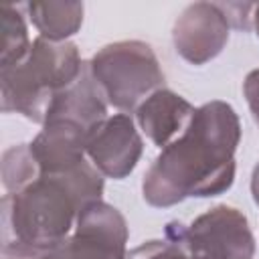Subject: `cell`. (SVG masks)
Returning <instances> with one entry per match:
<instances>
[{
  "mask_svg": "<svg viewBox=\"0 0 259 259\" xmlns=\"http://www.w3.org/2000/svg\"><path fill=\"white\" fill-rule=\"evenodd\" d=\"M241 121L227 101H208L194 109L186 130L156 156L142 180L150 206L168 208L186 198L227 192L235 182V152Z\"/></svg>",
  "mask_w": 259,
  "mask_h": 259,
  "instance_id": "6da1fadb",
  "label": "cell"
},
{
  "mask_svg": "<svg viewBox=\"0 0 259 259\" xmlns=\"http://www.w3.org/2000/svg\"><path fill=\"white\" fill-rule=\"evenodd\" d=\"M103 178L91 164L73 170L38 174L14 194L2 198V253L40 255L75 229L79 212L101 200Z\"/></svg>",
  "mask_w": 259,
  "mask_h": 259,
  "instance_id": "7a4b0ae2",
  "label": "cell"
},
{
  "mask_svg": "<svg viewBox=\"0 0 259 259\" xmlns=\"http://www.w3.org/2000/svg\"><path fill=\"white\" fill-rule=\"evenodd\" d=\"M83 65L75 42L36 36L22 61L0 69L2 111L45 123L53 99L79 79Z\"/></svg>",
  "mask_w": 259,
  "mask_h": 259,
  "instance_id": "3957f363",
  "label": "cell"
},
{
  "mask_svg": "<svg viewBox=\"0 0 259 259\" xmlns=\"http://www.w3.org/2000/svg\"><path fill=\"white\" fill-rule=\"evenodd\" d=\"M91 75L109 105L130 113L162 89L164 73L154 49L144 40H117L99 49L89 61Z\"/></svg>",
  "mask_w": 259,
  "mask_h": 259,
  "instance_id": "277c9868",
  "label": "cell"
},
{
  "mask_svg": "<svg viewBox=\"0 0 259 259\" xmlns=\"http://www.w3.org/2000/svg\"><path fill=\"white\" fill-rule=\"evenodd\" d=\"M166 239L180 241L188 259H253L255 237L247 217L227 204H217L198 214L188 227L170 221Z\"/></svg>",
  "mask_w": 259,
  "mask_h": 259,
  "instance_id": "5b68a950",
  "label": "cell"
},
{
  "mask_svg": "<svg viewBox=\"0 0 259 259\" xmlns=\"http://www.w3.org/2000/svg\"><path fill=\"white\" fill-rule=\"evenodd\" d=\"M127 237L125 217L115 206L97 200L79 212L73 233L38 259H127Z\"/></svg>",
  "mask_w": 259,
  "mask_h": 259,
  "instance_id": "8992f818",
  "label": "cell"
},
{
  "mask_svg": "<svg viewBox=\"0 0 259 259\" xmlns=\"http://www.w3.org/2000/svg\"><path fill=\"white\" fill-rule=\"evenodd\" d=\"M85 152L101 176L121 180L138 166L144 140L130 113H115L107 115L87 134Z\"/></svg>",
  "mask_w": 259,
  "mask_h": 259,
  "instance_id": "52a82bcc",
  "label": "cell"
},
{
  "mask_svg": "<svg viewBox=\"0 0 259 259\" xmlns=\"http://www.w3.org/2000/svg\"><path fill=\"white\" fill-rule=\"evenodd\" d=\"M229 30L231 24L219 2H194L176 18L172 42L186 63L204 65L223 53Z\"/></svg>",
  "mask_w": 259,
  "mask_h": 259,
  "instance_id": "ba28073f",
  "label": "cell"
},
{
  "mask_svg": "<svg viewBox=\"0 0 259 259\" xmlns=\"http://www.w3.org/2000/svg\"><path fill=\"white\" fill-rule=\"evenodd\" d=\"M87 130L73 121H47L28 144L40 174H57L85 162Z\"/></svg>",
  "mask_w": 259,
  "mask_h": 259,
  "instance_id": "9c48e42d",
  "label": "cell"
},
{
  "mask_svg": "<svg viewBox=\"0 0 259 259\" xmlns=\"http://www.w3.org/2000/svg\"><path fill=\"white\" fill-rule=\"evenodd\" d=\"M107 105L109 103L103 91L99 89V85L95 83L91 75L89 61H85L79 79L53 99L47 111L45 123L47 121H73L85 127L87 132H91L97 123H101L107 117Z\"/></svg>",
  "mask_w": 259,
  "mask_h": 259,
  "instance_id": "30bf717a",
  "label": "cell"
},
{
  "mask_svg": "<svg viewBox=\"0 0 259 259\" xmlns=\"http://www.w3.org/2000/svg\"><path fill=\"white\" fill-rule=\"evenodd\" d=\"M192 113L194 107L190 101L172 89L162 87L140 103L136 109V119L140 130L154 146L166 148L178 132L186 130Z\"/></svg>",
  "mask_w": 259,
  "mask_h": 259,
  "instance_id": "8fae6325",
  "label": "cell"
},
{
  "mask_svg": "<svg viewBox=\"0 0 259 259\" xmlns=\"http://www.w3.org/2000/svg\"><path fill=\"white\" fill-rule=\"evenodd\" d=\"M26 10L38 36L53 42H65L83 24V2H28Z\"/></svg>",
  "mask_w": 259,
  "mask_h": 259,
  "instance_id": "7c38bea8",
  "label": "cell"
},
{
  "mask_svg": "<svg viewBox=\"0 0 259 259\" xmlns=\"http://www.w3.org/2000/svg\"><path fill=\"white\" fill-rule=\"evenodd\" d=\"M0 32H2V47H0V69L10 67L22 61L32 42L28 38V30L24 24L22 14L12 4L0 6Z\"/></svg>",
  "mask_w": 259,
  "mask_h": 259,
  "instance_id": "4fadbf2b",
  "label": "cell"
},
{
  "mask_svg": "<svg viewBox=\"0 0 259 259\" xmlns=\"http://www.w3.org/2000/svg\"><path fill=\"white\" fill-rule=\"evenodd\" d=\"M38 174L40 170L28 144L12 146L2 154V184L6 188V194L22 190L26 184L36 180Z\"/></svg>",
  "mask_w": 259,
  "mask_h": 259,
  "instance_id": "5bb4252c",
  "label": "cell"
},
{
  "mask_svg": "<svg viewBox=\"0 0 259 259\" xmlns=\"http://www.w3.org/2000/svg\"><path fill=\"white\" fill-rule=\"evenodd\" d=\"M127 259H188V253L180 241L152 239L127 253Z\"/></svg>",
  "mask_w": 259,
  "mask_h": 259,
  "instance_id": "9a60e30c",
  "label": "cell"
},
{
  "mask_svg": "<svg viewBox=\"0 0 259 259\" xmlns=\"http://www.w3.org/2000/svg\"><path fill=\"white\" fill-rule=\"evenodd\" d=\"M221 4V2H219ZM223 12L227 14V20L231 26L235 28H243V30H249L253 26V10H255V4H247V2H227V4H221Z\"/></svg>",
  "mask_w": 259,
  "mask_h": 259,
  "instance_id": "2e32d148",
  "label": "cell"
},
{
  "mask_svg": "<svg viewBox=\"0 0 259 259\" xmlns=\"http://www.w3.org/2000/svg\"><path fill=\"white\" fill-rule=\"evenodd\" d=\"M243 93H245L247 105L251 109V115H253L255 123L259 125V69H253L247 73V77L243 81Z\"/></svg>",
  "mask_w": 259,
  "mask_h": 259,
  "instance_id": "e0dca14e",
  "label": "cell"
},
{
  "mask_svg": "<svg viewBox=\"0 0 259 259\" xmlns=\"http://www.w3.org/2000/svg\"><path fill=\"white\" fill-rule=\"evenodd\" d=\"M251 194L255 204L259 206V164L253 168V176H251Z\"/></svg>",
  "mask_w": 259,
  "mask_h": 259,
  "instance_id": "ac0fdd59",
  "label": "cell"
},
{
  "mask_svg": "<svg viewBox=\"0 0 259 259\" xmlns=\"http://www.w3.org/2000/svg\"><path fill=\"white\" fill-rule=\"evenodd\" d=\"M4 259H38L40 255H28V253H2Z\"/></svg>",
  "mask_w": 259,
  "mask_h": 259,
  "instance_id": "d6986e66",
  "label": "cell"
},
{
  "mask_svg": "<svg viewBox=\"0 0 259 259\" xmlns=\"http://www.w3.org/2000/svg\"><path fill=\"white\" fill-rule=\"evenodd\" d=\"M253 28L259 36V4H255V10H253Z\"/></svg>",
  "mask_w": 259,
  "mask_h": 259,
  "instance_id": "ffe728a7",
  "label": "cell"
}]
</instances>
